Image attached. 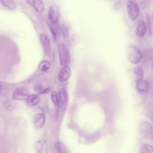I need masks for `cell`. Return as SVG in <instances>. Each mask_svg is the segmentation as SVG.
<instances>
[{"instance_id": "cell-1", "label": "cell", "mask_w": 153, "mask_h": 153, "mask_svg": "<svg viewBox=\"0 0 153 153\" xmlns=\"http://www.w3.org/2000/svg\"><path fill=\"white\" fill-rule=\"evenodd\" d=\"M60 64L63 67H66L69 64L71 61L70 54L68 47L66 45L62 44L59 47Z\"/></svg>"}, {"instance_id": "cell-2", "label": "cell", "mask_w": 153, "mask_h": 153, "mask_svg": "<svg viewBox=\"0 0 153 153\" xmlns=\"http://www.w3.org/2000/svg\"><path fill=\"white\" fill-rule=\"evenodd\" d=\"M128 56L130 61L133 64H137L143 57L142 52L139 49L134 46H131L128 49Z\"/></svg>"}, {"instance_id": "cell-3", "label": "cell", "mask_w": 153, "mask_h": 153, "mask_svg": "<svg viewBox=\"0 0 153 153\" xmlns=\"http://www.w3.org/2000/svg\"><path fill=\"white\" fill-rule=\"evenodd\" d=\"M139 129L144 137L148 139H153V125L149 122H142L140 124Z\"/></svg>"}, {"instance_id": "cell-4", "label": "cell", "mask_w": 153, "mask_h": 153, "mask_svg": "<svg viewBox=\"0 0 153 153\" xmlns=\"http://www.w3.org/2000/svg\"><path fill=\"white\" fill-rule=\"evenodd\" d=\"M128 16L131 20H134L140 14V8L137 3L134 1H129L127 3Z\"/></svg>"}, {"instance_id": "cell-5", "label": "cell", "mask_w": 153, "mask_h": 153, "mask_svg": "<svg viewBox=\"0 0 153 153\" xmlns=\"http://www.w3.org/2000/svg\"><path fill=\"white\" fill-rule=\"evenodd\" d=\"M29 96L28 90L25 88H19L14 91L12 95L13 99L16 100H25Z\"/></svg>"}, {"instance_id": "cell-6", "label": "cell", "mask_w": 153, "mask_h": 153, "mask_svg": "<svg viewBox=\"0 0 153 153\" xmlns=\"http://www.w3.org/2000/svg\"><path fill=\"white\" fill-rule=\"evenodd\" d=\"M40 41L43 47L45 53L48 57H50L51 53V48L50 39L47 35L43 33L40 35Z\"/></svg>"}, {"instance_id": "cell-7", "label": "cell", "mask_w": 153, "mask_h": 153, "mask_svg": "<svg viewBox=\"0 0 153 153\" xmlns=\"http://www.w3.org/2000/svg\"><path fill=\"white\" fill-rule=\"evenodd\" d=\"M48 18L52 24L55 25L58 23L59 18V11L57 7L53 6L50 7L48 13Z\"/></svg>"}, {"instance_id": "cell-8", "label": "cell", "mask_w": 153, "mask_h": 153, "mask_svg": "<svg viewBox=\"0 0 153 153\" xmlns=\"http://www.w3.org/2000/svg\"><path fill=\"white\" fill-rule=\"evenodd\" d=\"M136 88L137 92L140 94H145L148 92L149 89V85L148 82L145 79L137 81Z\"/></svg>"}, {"instance_id": "cell-9", "label": "cell", "mask_w": 153, "mask_h": 153, "mask_svg": "<svg viewBox=\"0 0 153 153\" xmlns=\"http://www.w3.org/2000/svg\"><path fill=\"white\" fill-rule=\"evenodd\" d=\"M71 74V69L68 66L63 67L60 70L58 74V79L59 81L61 82H65L67 81Z\"/></svg>"}, {"instance_id": "cell-10", "label": "cell", "mask_w": 153, "mask_h": 153, "mask_svg": "<svg viewBox=\"0 0 153 153\" xmlns=\"http://www.w3.org/2000/svg\"><path fill=\"white\" fill-rule=\"evenodd\" d=\"M147 27L145 21L140 20L139 21L136 29V36L139 38H142L146 33Z\"/></svg>"}, {"instance_id": "cell-11", "label": "cell", "mask_w": 153, "mask_h": 153, "mask_svg": "<svg viewBox=\"0 0 153 153\" xmlns=\"http://www.w3.org/2000/svg\"><path fill=\"white\" fill-rule=\"evenodd\" d=\"M36 149L37 153H48V143L45 139L40 140L36 142Z\"/></svg>"}, {"instance_id": "cell-12", "label": "cell", "mask_w": 153, "mask_h": 153, "mask_svg": "<svg viewBox=\"0 0 153 153\" xmlns=\"http://www.w3.org/2000/svg\"><path fill=\"white\" fill-rule=\"evenodd\" d=\"M29 5H32L34 7L36 10L40 13H43L45 10V6L44 2L41 0H35V1H27Z\"/></svg>"}, {"instance_id": "cell-13", "label": "cell", "mask_w": 153, "mask_h": 153, "mask_svg": "<svg viewBox=\"0 0 153 153\" xmlns=\"http://www.w3.org/2000/svg\"><path fill=\"white\" fill-rule=\"evenodd\" d=\"M45 116L42 114H36L34 119V123L36 128H42L45 123Z\"/></svg>"}, {"instance_id": "cell-14", "label": "cell", "mask_w": 153, "mask_h": 153, "mask_svg": "<svg viewBox=\"0 0 153 153\" xmlns=\"http://www.w3.org/2000/svg\"><path fill=\"white\" fill-rule=\"evenodd\" d=\"M58 95L59 105H63L66 104L68 98L67 91L64 88H61L58 92Z\"/></svg>"}, {"instance_id": "cell-15", "label": "cell", "mask_w": 153, "mask_h": 153, "mask_svg": "<svg viewBox=\"0 0 153 153\" xmlns=\"http://www.w3.org/2000/svg\"><path fill=\"white\" fill-rule=\"evenodd\" d=\"M41 97L40 96L36 94L30 95L27 99V102L28 105L31 106H35L38 104L41 101Z\"/></svg>"}, {"instance_id": "cell-16", "label": "cell", "mask_w": 153, "mask_h": 153, "mask_svg": "<svg viewBox=\"0 0 153 153\" xmlns=\"http://www.w3.org/2000/svg\"><path fill=\"white\" fill-rule=\"evenodd\" d=\"M54 147L59 153H69L66 146L60 141H57L54 144Z\"/></svg>"}, {"instance_id": "cell-17", "label": "cell", "mask_w": 153, "mask_h": 153, "mask_svg": "<svg viewBox=\"0 0 153 153\" xmlns=\"http://www.w3.org/2000/svg\"><path fill=\"white\" fill-rule=\"evenodd\" d=\"M51 67V63L47 60H43L41 62L39 65V69L41 71L45 72L48 71Z\"/></svg>"}, {"instance_id": "cell-18", "label": "cell", "mask_w": 153, "mask_h": 153, "mask_svg": "<svg viewBox=\"0 0 153 153\" xmlns=\"http://www.w3.org/2000/svg\"><path fill=\"white\" fill-rule=\"evenodd\" d=\"M140 153H153V147L147 144L141 145Z\"/></svg>"}, {"instance_id": "cell-19", "label": "cell", "mask_w": 153, "mask_h": 153, "mask_svg": "<svg viewBox=\"0 0 153 153\" xmlns=\"http://www.w3.org/2000/svg\"><path fill=\"white\" fill-rule=\"evenodd\" d=\"M1 5L7 7L10 10L15 9L16 7V2L13 1H1Z\"/></svg>"}, {"instance_id": "cell-20", "label": "cell", "mask_w": 153, "mask_h": 153, "mask_svg": "<svg viewBox=\"0 0 153 153\" xmlns=\"http://www.w3.org/2000/svg\"><path fill=\"white\" fill-rule=\"evenodd\" d=\"M135 78L136 80H141L143 79L144 75V71L143 68L141 67L137 68L136 69L135 71Z\"/></svg>"}, {"instance_id": "cell-21", "label": "cell", "mask_w": 153, "mask_h": 153, "mask_svg": "<svg viewBox=\"0 0 153 153\" xmlns=\"http://www.w3.org/2000/svg\"><path fill=\"white\" fill-rule=\"evenodd\" d=\"M51 100L55 107H58V106H59L58 95L57 94V92L55 91H53L52 92Z\"/></svg>"}, {"instance_id": "cell-22", "label": "cell", "mask_w": 153, "mask_h": 153, "mask_svg": "<svg viewBox=\"0 0 153 153\" xmlns=\"http://www.w3.org/2000/svg\"><path fill=\"white\" fill-rule=\"evenodd\" d=\"M61 31L64 37L67 38V37L68 36L69 28L67 25H62L61 27Z\"/></svg>"}, {"instance_id": "cell-23", "label": "cell", "mask_w": 153, "mask_h": 153, "mask_svg": "<svg viewBox=\"0 0 153 153\" xmlns=\"http://www.w3.org/2000/svg\"><path fill=\"white\" fill-rule=\"evenodd\" d=\"M34 90L38 94H41L42 92L44 91L43 87L41 84H37L35 86Z\"/></svg>"}, {"instance_id": "cell-24", "label": "cell", "mask_w": 153, "mask_h": 153, "mask_svg": "<svg viewBox=\"0 0 153 153\" xmlns=\"http://www.w3.org/2000/svg\"><path fill=\"white\" fill-rule=\"evenodd\" d=\"M147 20H148V27H149V33L151 34V33H152V26H151V21H150V17H149V16L148 15H147Z\"/></svg>"}, {"instance_id": "cell-25", "label": "cell", "mask_w": 153, "mask_h": 153, "mask_svg": "<svg viewBox=\"0 0 153 153\" xmlns=\"http://www.w3.org/2000/svg\"><path fill=\"white\" fill-rule=\"evenodd\" d=\"M149 88H150V90H151V94L153 96V78L151 80V82H150V85H149Z\"/></svg>"}, {"instance_id": "cell-26", "label": "cell", "mask_w": 153, "mask_h": 153, "mask_svg": "<svg viewBox=\"0 0 153 153\" xmlns=\"http://www.w3.org/2000/svg\"><path fill=\"white\" fill-rule=\"evenodd\" d=\"M51 88H46V89L44 90V91L42 92V94H48V93H50V92H51Z\"/></svg>"}, {"instance_id": "cell-27", "label": "cell", "mask_w": 153, "mask_h": 153, "mask_svg": "<svg viewBox=\"0 0 153 153\" xmlns=\"http://www.w3.org/2000/svg\"><path fill=\"white\" fill-rule=\"evenodd\" d=\"M149 58L151 60L153 61V48L151 49L149 53Z\"/></svg>"}, {"instance_id": "cell-28", "label": "cell", "mask_w": 153, "mask_h": 153, "mask_svg": "<svg viewBox=\"0 0 153 153\" xmlns=\"http://www.w3.org/2000/svg\"><path fill=\"white\" fill-rule=\"evenodd\" d=\"M2 86H3V85H2V83H1V85H0V87H1V89H0V90H1V92H2Z\"/></svg>"}, {"instance_id": "cell-29", "label": "cell", "mask_w": 153, "mask_h": 153, "mask_svg": "<svg viewBox=\"0 0 153 153\" xmlns=\"http://www.w3.org/2000/svg\"><path fill=\"white\" fill-rule=\"evenodd\" d=\"M151 69L152 71H153V62L152 63V65H151Z\"/></svg>"}, {"instance_id": "cell-30", "label": "cell", "mask_w": 153, "mask_h": 153, "mask_svg": "<svg viewBox=\"0 0 153 153\" xmlns=\"http://www.w3.org/2000/svg\"><path fill=\"white\" fill-rule=\"evenodd\" d=\"M152 121H153V114H152Z\"/></svg>"}]
</instances>
